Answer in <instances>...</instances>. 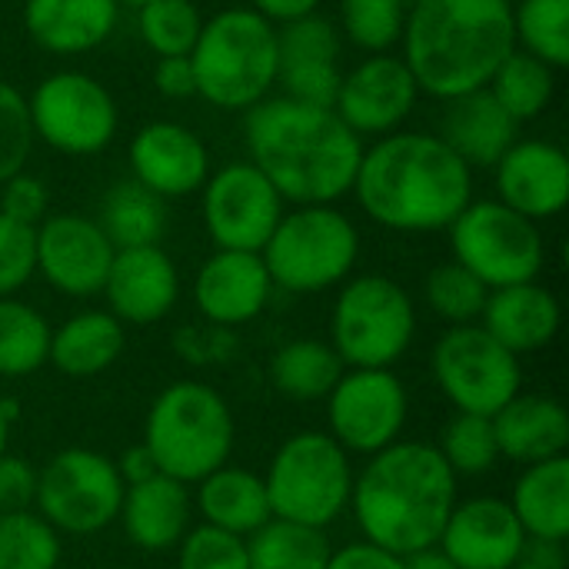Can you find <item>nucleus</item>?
Listing matches in <instances>:
<instances>
[{
	"instance_id": "nucleus-1",
	"label": "nucleus",
	"mask_w": 569,
	"mask_h": 569,
	"mask_svg": "<svg viewBox=\"0 0 569 569\" xmlns=\"http://www.w3.org/2000/svg\"><path fill=\"white\" fill-rule=\"evenodd\" d=\"M247 160L283 203H337L353 190L363 140L330 110L270 93L243 113Z\"/></svg>"
},
{
	"instance_id": "nucleus-2",
	"label": "nucleus",
	"mask_w": 569,
	"mask_h": 569,
	"mask_svg": "<svg viewBox=\"0 0 569 569\" xmlns=\"http://www.w3.org/2000/svg\"><path fill=\"white\" fill-rule=\"evenodd\" d=\"M360 210L393 233L447 230L473 200V170L430 130H397L363 147Z\"/></svg>"
},
{
	"instance_id": "nucleus-3",
	"label": "nucleus",
	"mask_w": 569,
	"mask_h": 569,
	"mask_svg": "<svg viewBox=\"0 0 569 569\" xmlns=\"http://www.w3.org/2000/svg\"><path fill=\"white\" fill-rule=\"evenodd\" d=\"M513 50V0H413L400 37L420 93L443 103L483 90Z\"/></svg>"
},
{
	"instance_id": "nucleus-4",
	"label": "nucleus",
	"mask_w": 569,
	"mask_h": 569,
	"mask_svg": "<svg viewBox=\"0 0 569 569\" xmlns=\"http://www.w3.org/2000/svg\"><path fill=\"white\" fill-rule=\"evenodd\" d=\"M453 507L457 477L433 443L397 440L353 477L350 510L363 540L397 557L437 547Z\"/></svg>"
},
{
	"instance_id": "nucleus-5",
	"label": "nucleus",
	"mask_w": 569,
	"mask_h": 569,
	"mask_svg": "<svg viewBox=\"0 0 569 569\" xmlns=\"http://www.w3.org/2000/svg\"><path fill=\"white\" fill-rule=\"evenodd\" d=\"M190 63L200 100L227 113H247L277 87V27L250 7L217 10L203 20Z\"/></svg>"
},
{
	"instance_id": "nucleus-6",
	"label": "nucleus",
	"mask_w": 569,
	"mask_h": 569,
	"mask_svg": "<svg viewBox=\"0 0 569 569\" xmlns=\"http://www.w3.org/2000/svg\"><path fill=\"white\" fill-rule=\"evenodd\" d=\"M233 437L237 427L223 393L197 380H177L150 403L140 443L163 477L193 487L230 463Z\"/></svg>"
},
{
	"instance_id": "nucleus-7",
	"label": "nucleus",
	"mask_w": 569,
	"mask_h": 569,
	"mask_svg": "<svg viewBox=\"0 0 569 569\" xmlns=\"http://www.w3.org/2000/svg\"><path fill=\"white\" fill-rule=\"evenodd\" d=\"M260 257L273 287L287 293H323L353 277L360 233L337 203L293 207L283 210Z\"/></svg>"
},
{
	"instance_id": "nucleus-8",
	"label": "nucleus",
	"mask_w": 569,
	"mask_h": 569,
	"mask_svg": "<svg viewBox=\"0 0 569 569\" xmlns=\"http://www.w3.org/2000/svg\"><path fill=\"white\" fill-rule=\"evenodd\" d=\"M353 477L350 453L330 433H293L277 447L263 473L270 513L277 520L327 530L343 510H350Z\"/></svg>"
},
{
	"instance_id": "nucleus-9",
	"label": "nucleus",
	"mask_w": 569,
	"mask_h": 569,
	"mask_svg": "<svg viewBox=\"0 0 569 569\" xmlns=\"http://www.w3.org/2000/svg\"><path fill=\"white\" fill-rule=\"evenodd\" d=\"M417 333L410 293L383 273H360L340 283L330 313V347L343 367L393 370Z\"/></svg>"
},
{
	"instance_id": "nucleus-10",
	"label": "nucleus",
	"mask_w": 569,
	"mask_h": 569,
	"mask_svg": "<svg viewBox=\"0 0 569 569\" xmlns=\"http://www.w3.org/2000/svg\"><path fill=\"white\" fill-rule=\"evenodd\" d=\"M450 250L487 290L530 283L543 273L547 243L540 223L493 200H470L467 210L447 227Z\"/></svg>"
},
{
	"instance_id": "nucleus-11",
	"label": "nucleus",
	"mask_w": 569,
	"mask_h": 569,
	"mask_svg": "<svg viewBox=\"0 0 569 569\" xmlns=\"http://www.w3.org/2000/svg\"><path fill=\"white\" fill-rule=\"evenodd\" d=\"M27 113L33 140L47 143L63 157L103 153L120 127L113 93L83 70L47 73L27 93Z\"/></svg>"
},
{
	"instance_id": "nucleus-12",
	"label": "nucleus",
	"mask_w": 569,
	"mask_h": 569,
	"mask_svg": "<svg viewBox=\"0 0 569 569\" xmlns=\"http://www.w3.org/2000/svg\"><path fill=\"white\" fill-rule=\"evenodd\" d=\"M430 370L457 413L493 417L523 387L520 357L500 347L480 323L450 327L433 343Z\"/></svg>"
},
{
	"instance_id": "nucleus-13",
	"label": "nucleus",
	"mask_w": 569,
	"mask_h": 569,
	"mask_svg": "<svg viewBox=\"0 0 569 569\" xmlns=\"http://www.w3.org/2000/svg\"><path fill=\"white\" fill-rule=\"evenodd\" d=\"M123 500V480L110 457L83 447L60 450L37 473L33 510L57 530L70 537H87L107 530Z\"/></svg>"
},
{
	"instance_id": "nucleus-14",
	"label": "nucleus",
	"mask_w": 569,
	"mask_h": 569,
	"mask_svg": "<svg viewBox=\"0 0 569 569\" xmlns=\"http://www.w3.org/2000/svg\"><path fill=\"white\" fill-rule=\"evenodd\" d=\"M410 397L393 370L347 367L327 393L330 437L357 457H373L403 437Z\"/></svg>"
},
{
	"instance_id": "nucleus-15",
	"label": "nucleus",
	"mask_w": 569,
	"mask_h": 569,
	"mask_svg": "<svg viewBox=\"0 0 569 569\" xmlns=\"http://www.w3.org/2000/svg\"><path fill=\"white\" fill-rule=\"evenodd\" d=\"M283 210V197L250 160H233L220 170H210L207 183L200 187L203 227L217 250L260 253Z\"/></svg>"
},
{
	"instance_id": "nucleus-16",
	"label": "nucleus",
	"mask_w": 569,
	"mask_h": 569,
	"mask_svg": "<svg viewBox=\"0 0 569 569\" xmlns=\"http://www.w3.org/2000/svg\"><path fill=\"white\" fill-rule=\"evenodd\" d=\"M420 87L400 53H370L340 77L333 113L360 137L380 140L403 130L417 110Z\"/></svg>"
},
{
	"instance_id": "nucleus-17",
	"label": "nucleus",
	"mask_w": 569,
	"mask_h": 569,
	"mask_svg": "<svg viewBox=\"0 0 569 569\" xmlns=\"http://www.w3.org/2000/svg\"><path fill=\"white\" fill-rule=\"evenodd\" d=\"M117 247L97 220L83 213H47L33 227V260L47 287L63 297H97L110 273Z\"/></svg>"
},
{
	"instance_id": "nucleus-18",
	"label": "nucleus",
	"mask_w": 569,
	"mask_h": 569,
	"mask_svg": "<svg viewBox=\"0 0 569 569\" xmlns=\"http://www.w3.org/2000/svg\"><path fill=\"white\" fill-rule=\"evenodd\" d=\"M130 177L160 200L200 193L210 177V150L203 137L177 120H153L130 137Z\"/></svg>"
},
{
	"instance_id": "nucleus-19",
	"label": "nucleus",
	"mask_w": 569,
	"mask_h": 569,
	"mask_svg": "<svg viewBox=\"0 0 569 569\" xmlns=\"http://www.w3.org/2000/svg\"><path fill=\"white\" fill-rule=\"evenodd\" d=\"M497 200L520 217L543 223L567 210L569 200V157L553 140L530 137L517 140L493 163Z\"/></svg>"
},
{
	"instance_id": "nucleus-20",
	"label": "nucleus",
	"mask_w": 569,
	"mask_h": 569,
	"mask_svg": "<svg viewBox=\"0 0 569 569\" xmlns=\"http://www.w3.org/2000/svg\"><path fill=\"white\" fill-rule=\"evenodd\" d=\"M523 543L527 533L500 497L457 500L437 540L457 569H513Z\"/></svg>"
},
{
	"instance_id": "nucleus-21",
	"label": "nucleus",
	"mask_w": 569,
	"mask_h": 569,
	"mask_svg": "<svg viewBox=\"0 0 569 569\" xmlns=\"http://www.w3.org/2000/svg\"><path fill=\"white\" fill-rule=\"evenodd\" d=\"M107 310L127 327H150L170 317L180 297V273L170 253L153 243V247H130L117 250L110 273L103 280Z\"/></svg>"
},
{
	"instance_id": "nucleus-22",
	"label": "nucleus",
	"mask_w": 569,
	"mask_h": 569,
	"mask_svg": "<svg viewBox=\"0 0 569 569\" xmlns=\"http://www.w3.org/2000/svg\"><path fill=\"white\" fill-rule=\"evenodd\" d=\"M273 293L260 253L213 250L193 280V303L213 327H243L257 320Z\"/></svg>"
},
{
	"instance_id": "nucleus-23",
	"label": "nucleus",
	"mask_w": 569,
	"mask_h": 569,
	"mask_svg": "<svg viewBox=\"0 0 569 569\" xmlns=\"http://www.w3.org/2000/svg\"><path fill=\"white\" fill-rule=\"evenodd\" d=\"M117 20V0H23L27 37L53 57H80L103 47Z\"/></svg>"
},
{
	"instance_id": "nucleus-24",
	"label": "nucleus",
	"mask_w": 569,
	"mask_h": 569,
	"mask_svg": "<svg viewBox=\"0 0 569 569\" xmlns=\"http://www.w3.org/2000/svg\"><path fill=\"white\" fill-rule=\"evenodd\" d=\"M560 323L563 313L557 293L537 280L490 290L487 307L480 313V327L513 357L550 347L560 333Z\"/></svg>"
},
{
	"instance_id": "nucleus-25",
	"label": "nucleus",
	"mask_w": 569,
	"mask_h": 569,
	"mask_svg": "<svg viewBox=\"0 0 569 569\" xmlns=\"http://www.w3.org/2000/svg\"><path fill=\"white\" fill-rule=\"evenodd\" d=\"M190 513H193L190 487L157 473L150 480L123 487L117 520L123 523V533L133 547L147 553H163L187 537Z\"/></svg>"
},
{
	"instance_id": "nucleus-26",
	"label": "nucleus",
	"mask_w": 569,
	"mask_h": 569,
	"mask_svg": "<svg viewBox=\"0 0 569 569\" xmlns=\"http://www.w3.org/2000/svg\"><path fill=\"white\" fill-rule=\"evenodd\" d=\"M470 170H493V163L520 140V123L493 100V93L473 90L447 100L437 133Z\"/></svg>"
},
{
	"instance_id": "nucleus-27",
	"label": "nucleus",
	"mask_w": 569,
	"mask_h": 569,
	"mask_svg": "<svg viewBox=\"0 0 569 569\" xmlns=\"http://www.w3.org/2000/svg\"><path fill=\"white\" fill-rule=\"evenodd\" d=\"M493 433L500 447V460L513 463H543L553 457H567L569 450V413L553 397L517 393L493 417Z\"/></svg>"
},
{
	"instance_id": "nucleus-28",
	"label": "nucleus",
	"mask_w": 569,
	"mask_h": 569,
	"mask_svg": "<svg viewBox=\"0 0 569 569\" xmlns=\"http://www.w3.org/2000/svg\"><path fill=\"white\" fill-rule=\"evenodd\" d=\"M127 347L123 323L110 310H80L50 330L47 363L63 377L83 380L110 370Z\"/></svg>"
},
{
	"instance_id": "nucleus-29",
	"label": "nucleus",
	"mask_w": 569,
	"mask_h": 569,
	"mask_svg": "<svg viewBox=\"0 0 569 569\" xmlns=\"http://www.w3.org/2000/svg\"><path fill=\"white\" fill-rule=\"evenodd\" d=\"M197 487V510L207 527H217L233 537H253L273 513L267 500V487L260 473L243 467H217Z\"/></svg>"
},
{
	"instance_id": "nucleus-30",
	"label": "nucleus",
	"mask_w": 569,
	"mask_h": 569,
	"mask_svg": "<svg viewBox=\"0 0 569 569\" xmlns=\"http://www.w3.org/2000/svg\"><path fill=\"white\" fill-rule=\"evenodd\" d=\"M510 510L517 513L527 537L560 540L569 537V457H553L523 467L513 483Z\"/></svg>"
},
{
	"instance_id": "nucleus-31",
	"label": "nucleus",
	"mask_w": 569,
	"mask_h": 569,
	"mask_svg": "<svg viewBox=\"0 0 569 569\" xmlns=\"http://www.w3.org/2000/svg\"><path fill=\"white\" fill-rule=\"evenodd\" d=\"M97 223L117 250L153 247L167 233V200L127 177L103 193Z\"/></svg>"
},
{
	"instance_id": "nucleus-32",
	"label": "nucleus",
	"mask_w": 569,
	"mask_h": 569,
	"mask_svg": "<svg viewBox=\"0 0 569 569\" xmlns=\"http://www.w3.org/2000/svg\"><path fill=\"white\" fill-rule=\"evenodd\" d=\"M343 360L323 340H290L270 360V383L300 403L327 400V393L343 377Z\"/></svg>"
},
{
	"instance_id": "nucleus-33",
	"label": "nucleus",
	"mask_w": 569,
	"mask_h": 569,
	"mask_svg": "<svg viewBox=\"0 0 569 569\" xmlns=\"http://www.w3.org/2000/svg\"><path fill=\"white\" fill-rule=\"evenodd\" d=\"M250 569H327L330 540L317 527L270 517L253 537H247Z\"/></svg>"
},
{
	"instance_id": "nucleus-34",
	"label": "nucleus",
	"mask_w": 569,
	"mask_h": 569,
	"mask_svg": "<svg viewBox=\"0 0 569 569\" xmlns=\"http://www.w3.org/2000/svg\"><path fill=\"white\" fill-rule=\"evenodd\" d=\"M487 90L493 93V100H497L517 123H527V120H537V117L553 103L557 70L547 67L543 60L523 53V50H513V53L497 67V73L490 77Z\"/></svg>"
},
{
	"instance_id": "nucleus-35",
	"label": "nucleus",
	"mask_w": 569,
	"mask_h": 569,
	"mask_svg": "<svg viewBox=\"0 0 569 569\" xmlns=\"http://www.w3.org/2000/svg\"><path fill=\"white\" fill-rule=\"evenodd\" d=\"M50 330L53 327L37 307L0 297V377H30L47 367Z\"/></svg>"
},
{
	"instance_id": "nucleus-36",
	"label": "nucleus",
	"mask_w": 569,
	"mask_h": 569,
	"mask_svg": "<svg viewBox=\"0 0 569 569\" xmlns=\"http://www.w3.org/2000/svg\"><path fill=\"white\" fill-rule=\"evenodd\" d=\"M513 40L517 50L563 70L569 63V0L513 3Z\"/></svg>"
},
{
	"instance_id": "nucleus-37",
	"label": "nucleus",
	"mask_w": 569,
	"mask_h": 569,
	"mask_svg": "<svg viewBox=\"0 0 569 569\" xmlns=\"http://www.w3.org/2000/svg\"><path fill=\"white\" fill-rule=\"evenodd\" d=\"M60 557V533L37 510L0 513V569H57Z\"/></svg>"
},
{
	"instance_id": "nucleus-38",
	"label": "nucleus",
	"mask_w": 569,
	"mask_h": 569,
	"mask_svg": "<svg viewBox=\"0 0 569 569\" xmlns=\"http://www.w3.org/2000/svg\"><path fill=\"white\" fill-rule=\"evenodd\" d=\"M407 0H340V37L370 53H393L407 23Z\"/></svg>"
},
{
	"instance_id": "nucleus-39",
	"label": "nucleus",
	"mask_w": 569,
	"mask_h": 569,
	"mask_svg": "<svg viewBox=\"0 0 569 569\" xmlns=\"http://www.w3.org/2000/svg\"><path fill=\"white\" fill-rule=\"evenodd\" d=\"M137 20L143 43L157 57H190L207 17L197 0H147L137 7Z\"/></svg>"
},
{
	"instance_id": "nucleus-40",
	"label": "nucleus",
	"mask_w": 569,
	"mask_h": 569,
	"mask_svg": "<svg viewBox=\"0 0 569 569\" xmlns=\"http://www.w3.org/2000/svg\"><path fill=\"white\" fill-rule=\"evenodd\" d=\"M453 477H483L497 467L500 447L493 433V420L480 413H457L447 427L440 443H433Z\"/></svg>"
},
{
	"instance_id": "nucleus-41",
	"label": "nucleus",
	"mask_w": 569,
	"mask_h": 569,
	"mask_svg": "<svg viewBox=\"0 0 569 569\" xmlns=\"http://www.w3.org/2000/svg\"><path fill=\"white\" fill-rule=\"evenodd\" d=\"M423 297H427V307L440 320H447L450 327H463V323H480L490 290L467 267H460L457 260H447L427 273Z\"/></svg>"
},
{
	"instance_id": "nucleus-42",
	"label": "nucleus",
	"mask_w": 569,
	"mask_h": 569,
	"mask_svg": "<svg viewBox=\"0 0 569 569\" xmlns=\"http://www.w3.org/2000/svg\"><path fill=\"white\" fill-rule=\"evenodd\" d=\"M277 53L283 63H307V60H337L343 53V37L337 20L317 13H307L300 20H290L277 27Z\"/></svg>"
},
{
	"instance_id": "nucleus-43",
	"label": "nucleus",
	"mask_w": 569,
	"mask_h": 569,
	"mask_svg": "<svg viewBox=\"0 0 569 569\" xmlns=\"http://www.w3.org/2000/svg\"><path fill=\"white\" fill-rule=\"evenodd\" d=\"M177 569H250L247 540L200 523L177 543Z\"/></svg>"
},
{
	"instance_id": "nucleus-44",
	"label": "nucleus",
	"mask_w": 569,
	"mask_h": 569,
	"mask_svg": "<svg viewBox=\"0 0 569 569\" xmlns=\"http://www.w3.org/2000/svg\"><path fill=\"white\" fill-rule=\"evenodd\" d=\"M33 143L37 140L27 113V97L0 77V183L27 170Z\"/></svg>"
},
{
	"instance_id": "nucleus-45",
	"label": "nucleus",
	"mask_w": 569,
	"mask_h": 569,
	"mask_svg": "<svg viewBox=\"0 0 569 569\" xmlns=\"http://www.w3.org/2000/svg\"><path fill=\"white\" fill-rule=\"evenodd\" d=\"M340 77H343V70L337 60H307V63H283L277 83H280V97L333 110Z\"/></svg>"
},
{
	"instance_id": "nucleus-46",
	"label": "nucleus",
	"mask_w": 569,
	"mask_h": 569,
	"mask_svg": "<svg viewBox=\"0 0 569 569\" xmlns=\"http://www.w3.org/2000/svg\"><path fill=\"white\" fill-rule=\"evenodd\" d=\"M37 273L33 227H23L0 213V297H13Z\"/></svg>"
},
{
	"instance_id": "nucleus-47",
	"label": "nucleus",
	"mask_w": 569,
	"mask_h": 569,
	"mask_svg": "<svg viewBox=\"0 0 569 569\" xmlns=\"http://www.w3.org/2000/svg\"><path fill=\"white\" fill-rule=\"evenodd\" d=\"M47 207H50V193L37 173L20 170L0 183V213L3 217H10L23 227H37L47 217Z\"/></svg>"
},
{
	"instance_id": "nucleus-48",
	"label": "nucleus",
	"mask_w": 569,
	"mask_h": 569,
	"mask_svg": "<svg viewBox=\"0 0 569 569\" xmlns=\"http://www.w3.org/2000/svg\"><path fill=\"white\" fill-rule=\"evenodd\" d=\"M37 497V470L30 460L17 453L0 457V513H17V510H33Z\"/></svg>"
},
{
	"instance_id": "nucleus-49",
	"label": "nucleus",
	"mask_w": 569,
	"mask_h": 569,
	"mask_svg": "<svg viewBox=\"0 0 569 569\" xmlns=\"http://www.w3.org/2000/svg\"><path fill=\"white\" fill-rule=\"evenodd\" d=\"M153 87L167 100H190L197 97V77L190 57H157Z\"/></svg>"
},
{
	"instance_id": "nucleus-50",
	"label": "nucleus",
	"mask_w": 569,
	"mask_h": 569,
	"mask_svg": "<svg viewBox=\"0 0 569 569\" xmlns=\"http://www.w3.org/2000/svg\"><path fill=\"white\" fill-rule=\"evenodd\" d=\"M327 569H403V557H397L370 540H360V543H347V547L333 550Z\"/></svg>"
},
{
	"instance_id": "nucleus-51",
	"label": "nucleus",
	"mask_w": 569,
	"mask_h": 569,
	"mask_svg": "<svg viewBox=\"0 0 569 569\" xmlns=\"http://www.w3.org/2000/svg\"><path fill=\"white\" fill-rule=\"evenodd\" d=\"M513 569H567V547L560 540L527 537Z\"/></svg>"
},
{
	"instance_id": "nucleus-52",
	"label": "nucleus",
	"mask_w": 569,
	"mask_h": 569,
	"mask_svg": "<svg viewBox=\"0 0 569 569\" xmlns=\"http://www.w3.org/2000/svg\"><path fill=\"white\" fill-rule=\"evenodd\" d=\"M247 7L253 13H260L263 20H270L273 27H283L290 20H300L307 13L320 10V0H247Z\"/></svg>"
},
{
	"instance_id": "nucleus-53",
	"label": "nucleus",
	"mask_w": 569,
	"mask_h": 569,
	"mask_svg": "<svg viewBox=\"0 0 569 569\" xmlns=\"http://www.w3.org/2000/svg\"><path fill=\"white\" fill-rule=\"evenodd\" d=\"M113 467H117V473H120L123 487L140 483V480H150V477H157V473H160V470H157V463H153V457H150V450H147L143 443L127 447V450L120 453V460H113Z\"/></svg>"
},
{
	"instance_id": "nucleus-54",
	"label": "nucleus",
	"mask_w": 569,
	"mask_h": 569,
	"mask_svg": "<svg viewBox=\"0 0 569 569\" xmlns=\"http://www.w3.org/2000/svg\"><path fill=\"white\" fill-rule=\"evenodd\" d=\"M403 569H457L450 563V557L440 547H427V550H413L403 557Z\"/></svg>"
},
{
	"instance_id": "nucleus-55",
	"label": "nucleus",
	"mask_w": 569,
	"mask_h": 569,
	"mask_svg": "<svg viewBox=\"0 0 569 569\" xmlns=\"http://www.w3.org/2000/svg\"><path fill=\"white\" fill-rule=\"evenodd\" d=\"M13 400H0V457L7 453V443H10V427H13Z\"/></svg>"
},
{
	"instance_id": "nucleus-56",
	"label": "nucleus",
	"mask_w": 569,
	"mask_h": 569,
	"mask_svg": "<svg viewBox=\"0 0 569 569\" xmlns=\"http://www.w3.org/2000/svg\"><path fill=\"white\" fill-rule=\"evenodd\" d=\"M117 3H120V7H133V10H137V7H143L147 0H117Z\"/></svg>"
},
{
	"instance_id": "nucleus-57",
	"label": "nucleus",
	"mask_w": 569,
	"mask_h": 569,
	"mask_svg": "<svg viewBox=\"0 0 569 569\" xmlns=\"http://www.w3.org/2000/svg\"><path fill=\"white\" fill-rule=\"evenodd\" d=\"M410 3H413V0H407V7H410Z\"/></svg>"
}]
</instances>
